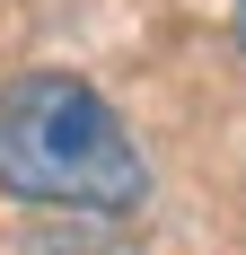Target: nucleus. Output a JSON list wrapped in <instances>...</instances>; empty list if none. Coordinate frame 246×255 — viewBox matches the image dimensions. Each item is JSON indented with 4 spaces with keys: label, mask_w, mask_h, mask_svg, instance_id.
Returning a JSON list of instances; mask_svg holds the SVG:
<instances>
[{
    "label": "nucleus",
    "mask_w": 246,
    "mask_h": 255,
    "mask_svg": "<svg viewBox=\"0 0 246 255\" xmlns=\"http://www.w3.org/2000/svg\"><path fill=\"white\" fill-rule=\"evenodd\" d=\"M0 185L53 211H132L149 167L88 79L26 71L18 88H0Z\"/></svg>",
    "instance_id": "f257e3e1"
},
{
    "label": "nucleus",
    "mask_w": 246,
    "mask_h": 255,
    "mask_svg": "<svg viewBox=\"0 0 246 255\" xmlns=\"http://www.w3.org/2000/svg\"><path fill=\"white\" fill-rule=\"evenodd\" d=\"M26 255H132V247H123L115 229H44Z\"/></svg>",
    "instance_id": "f03ea898"
},
{
    "label": "nucleus",
    "mask_w": 246,
    "mask_h": 255,
    "mask_svg": "<svg viewBox=\"0 0 246 255\" xmlns=\"http://www.w3.org/2000/svg\"><path fill=\"white\" fill-rule=\"evenodd\" d=\"M238 44H246V0H238Z\"/></svg>",
    "instance_id": "7ed1b4c3"
}]
</instances>
